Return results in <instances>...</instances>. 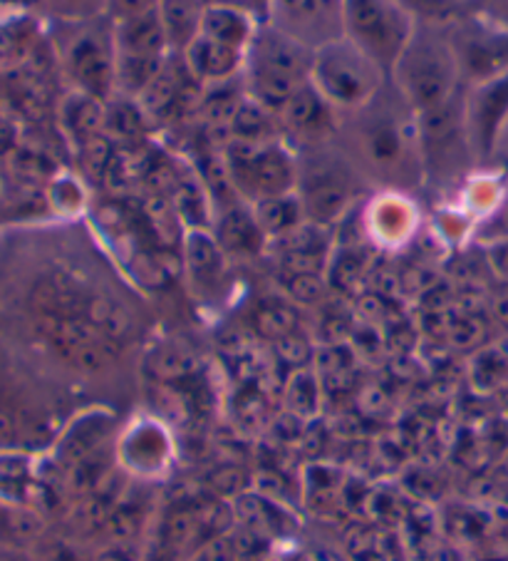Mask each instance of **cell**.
Here are the masks:
<instances>
[{
	"instance_id": "6da1fadb",
	"label": "cell",
	"mask_w": 508,
	"mask_h": 561,
	"mask_svg": "<svg viewBox=\"0 0 508 561\" xmlns=\"http://www.w3.org/2000/svg\"><path fill=\"white\" fill-rule=\"evenodd\" d=\"M392 88L414 115L449 105L464 92L447 25L417 23L412 41L390 72Z\"/></svg>"
},
{
	"instance_id": "7a4b0ae2",
	"label": "cell",
	"mask_w": 508,
	"mask_h": 561,
	"mask_svg": "<svg viewBox=\"0 0 508 561\" xmlns=\"http://www.w3.org/2000/svg\"><path fill=\"white\" fill-rule=\"evenodd\" d=\"M355 149L367 170L388 176L402 174L419 164L417 115L388 82L365 110L355 112Z\"/></svg>"
},
{
	"instance_id": "3957f363",
	"label": "cell",
	"mask_w": 508,
	"mask_h": 561,
	"mask_svg": "<svg viewBox=\"0 0 508 561\" xmlns=\"http://www.w3.org/2000/svg\"><path fill=\"white\" fill-rule=\"evenodd\" d=\"M310 68H313V50L261 21L256 37L246 50L241 78L243 90L278 117L288 100L310 82Z\"/></svg>"
},
{
	"instance_id": "277c9868",
	"label": "cell",
	"mask_w": 508,
	"mask_h": 561,
	"mask_svg": "<svg viewBox=\"0 0 508 561\" xmlns=\"http://www.w3.org/2000/svg\"><path fill=\"white\" fill-rule=\"evenodd\" d=\"M58 58L70 88L100 102L117 95L115 23L107 15L60 21Z\"/></svg>"
},
{
	"instance_id": "5b68a950",
	"label": "cell",
	"mask_w": 508,
	"mask_h": 561,
	"mask_svg": "<svg viewBox=\"0 0 508 561\" xmlns=\"http://www.w3.org/2000/svg\"><path fill=\"white\" fill-rule=\"evenodd\" d=\"M390 75L378 62L340 37L313 53L310 85L323 95L340 115H355L388 88Z\"/></svg>"
},
{
	"instance_id": "8992f818",
	"label": "cell",
	"mask_w": 508,
	"mask_h": 561,
	"mask_svg": "<svg viewBox=\"0 0 508 561\" xmlns=\"http://www.w3.org/2000/svg\"><path fill=\"white\" fill-rule=\"evenodd\" d=\"M115 53L117 95L139 100L174 55L159 8L115 23Z\"/></svg>"
},
{
	"instance_id": "52a82bcc",
	"label": "cell",
	"mask_w": 508,
	"mask_h": 561,
	"mask_svg": "<svg viewBox=\"0 0 508 561\" xmlns=\"http://www.w3.org/2000/svg\"><path fill=\"white\" fill-rule=\"evenodd\" d=\"M414 31L417 18L402 0H345V37L388 75L409 45Z\"/></svg>"
},
{
	"instance_id": "ba28073f",
	"label": "cell",
	"mask_w": 508,
	"mask_h": 561,
	"mask_svg": "<svg viewBox=\"0 0 508 561\" xmlns=\"http://www.w3.org/2000/svg\"><path fill=\"white\" fill-rule=\"evenodd\" d=\"M221 157L239 196H246L253 204L296 192L298 157L286 139H276L268 145H249L229 137Z\"/></svg>"
},
{
	"instance_id": "9c48e42d",
	"label": "cell",
	"mask_w": 508,
	"mask_h": 561,
	"mask_svg": "<svg viewBox=\"0 0 508 561\" xmlns=\"http://www.w3.org/2000/svg\"><path fill=\"white\" fill-rule=\"evenodd\" d=\"M449 45L464 88L508 75V23L486 11L461 13L447 25Z\"/></svg>"
},
{
	"instance_id": "30bf717a",
	"label": "cell",
	"mask_w": 508,
	"mask_h": 561,
	"mask_svg": "<svg viewBox=\"0 0 508 561\" xmlns=\"http://www.w3.org/2000/svg\"><path fill=\"white\" fill-rule=\"evenodd\" d=\"M323 147H310L313 157L298 162V186L296 192L303 202L308 221L331 227L340 221L355 199L353 167L343 157H333Z\"/></svg>"
},
{
	"instance_id": "8fae6325",
	"label": "cell",
	"mask_w": 508,
	"mask_h": 561,
	"mask_svg": "<svg viewBox=\"0 0 508 561\" xmlns=\"http://www.w3.org/2000/svg\"><path fill=\"white\" fill-rule=\"evenodd\" d=\"M417 135L425 172H437L439 176H454L466 170L476 172L464 127V92L444 107L417 115Z\"/></svg>"
},
{
	"instance_id": "7c38bea8",
	"label": "cell",
	"mask_w": 508,
	"mask_h": 561,
	"mask_svg": "<svg viewBox=\"0 0 508 561\" xmlns=\"http://www.w3.org/2000/svg\"><path fill=\"white\" fill-rule=\"evenodd\" d=\"M35 339H41L48 348L68 363L70 368L82 373H100L112 366L117 358V345L107 339L90 318H41L31 321Z\"/></svg>"
},
{
	"instance_id": "4fadbf2b",
	"label": "cell",
	"mask_w": 508,
	"mask_h": 561,
	"mask_svg": "<svg viewBox=\"0 0 508 561\" xmlns=\"http://www.w3.org/2000/svg\"><path fill=\"white\" fill-rule=\"evenodd\" d=\"M263 21L315 53L345 37V0H266Z\"/></svg>"
},
{
	"instance_id": "5bb4252c",
	"label": "cell",
	"mask_w": 508,
	"mask_h": 561,
	"mask_svg": "<svg viewBox=\"0 0 508 561\" xmlns=\"http://www.w3.org/2000/svg\"><path fill=\"white\" fill-rule=\"evenodd\" d=\"M464 127L476 170H494L508 127V75L464 90Z\"/></svg>"
},
{
	"instance_id": "9a60e30c",
	"label": "cell",
	"mask_w": 508,
	"mask_h": 561,
	"mask_svg": "<svg viewBox=\"0 0 508 561\" xmlns=\"http://www.w3.org/2000/svg\"><path fill=\"white\" fill-rule=\"evenodd\" d=\"M278 125L284 139H293L298 147H323L340 129V112L308 82L278 112Z\"/></svg>"
},
{
	"instance_id": "2e32d148",
	"label": "cell",
	"mask_w": 508,
	"mask_h": 561,
	"mask_svg": "<svg viewBox=\"0 0 508 561\" xmlns=\"http://www.w3.org/2000/svg\"><path fill=\"white\" fill-rule=\"evenodd\" d=\"M92 291L72 271L55 266L33 280L27 288V313L31 321L41 318H72L88 313Z\"/></svg>"
},
{
	"instance_id": "e0dca14e",
	"label": "cell",
	"mask_w": 508,
	"mask_h": 561,
	"mask_svg": "<svg viewBox=\"0 0 508 561\" xmlns=\"http://www.w3.org/2000/svg\"><path fill=\"white\" fill-rule=\"evenodd\" d=\"M178 58L184 60L192 78L204 88L223 85V82L243 78V65H246V53L209 41V37L204 35H196L194 41L178 53Z\"/></svg>"
},
{
	"instance_id": "ac0fdd59",
	"label": "cell",
	"mask_w": 508,
	"mask_h": 561,
	"mask_svg": "<svg viewBox=\"0 0 508 561\" xmlns=\"http://www.w3.org/2000/svg\"><path fill=\"white\" fill-rule=\"evenodd\" d=\"M278 259L284 274H323L331 256L327 227L305 221L303 227L276 239Z\"/></svg>"
},
{
	"instance_id": "d6986e66",
	"label": "cell",
	"mask_w": 508,
	"mask_h": 561,
	"mask_svg": "<svg viewBox=\"0 0 508 561\" xmlns=\"http://www.w3.org/2000/svg\"><path fill=\"white\" fill-rule=\"evenodd\" d=\"M258 25H261V18L256 13L246 11V8L229 5V3H206L199 35L246 53L251 41L256 37Z\"/></svg>"
},
{
	"instance_id": "ffe728a7",
	"label": "cell",
	"mask_w": 508,
	"mask_h": 561,
	"mask_svg": "<svg viewBox=\"0 0 508 561\" xmlns=\"http://www.w3.org/2000/svg\"><path fill=\"white\" fill-rule=\"evenodd\" d=\"M60 123L65 137L78 149L107 133V102L70 90V95L62 100Z\"/></svg>"
},
{
	"instance_id": "44dd1931",
	"label": "cell",
	"mask_w": 508,
	"mask_h": 561,
	"mask_svg": "<svg viewBox=\"0 0 508 561\" xmlns=\"http://www.w3.org/2000/svg\"><path fill=\"white\" fill-rule=\"evenodd\" d=\"M216 241H219L226 254L253 256L261 251L266 233L258 227L253 207L249 209L233 204V207L223 209L219 221H216Z\"/></svg>"
},
{
	"instance_id": "7402d4cb",
	"label": "cell",
	"mask_w": 508,
	"mask_h": 561,
	"mask_svg": "<svg viewBox=\"0 0 508 561\" xmlns=\"http://www.w3.org/2000/svg\"><path fill=\"white\" fill-rule=\"evenodd\" d=\"M223 254L211 231H186L184 237V264L196 286H213L223 276Z\"/></svg>"
},
{
	"instance_id": "603a6c76",
	"label": "cell",
	"mask_w": 508,
	"mask_h": 561,
	"mask_svg": "<svg viewBox=\"0 0 508 561\" xmlns=\"http://www.w3.org/2000/svg\"><path fill=\"white\" fill-rule=\"evenodd\" d=\"M229 137L249 145H268L276 142V139H284V133H280L278 117L246 95L239 102L236 112H233Z\"/></svg>"
},
{
	"instance_id": "cb8c5ba5",
	"label": "cell",
	"mask_w": 508,
	"mask_h": 561,
	"mask_svg": "<svg viewBox=\"0 0 508 561\" xmlns=\"http://www.w3.org/2000/svg\"><path fill=\"white\" fill-rule=\"evenodd\" d=\"M253 214H256L258 227L266 233V239H280L286 233L296 231L308 221L303 202H300L298 192L270 196V199H261L253 204Z\"/></svg>"
},
{
	"instance_id": "d4e9b609",
	"label": "cell",
	"mask_w": 508,
	"mask_h": 561,
	"mask_svg": "<svg viewBox=\"0 0 508 561\" xmlns=\"http://www.w3.org/2000/svg\"><path fill=\"white\" fill-rule=\"evenodd\" d=\"M112 433V420L107 415H84L65 433L60 443V460L65 467L84 460V457L105 450V443Z\"/></svg>"
},
{
	"instance_id": "484cf974",
	"label": "cell",
	"mask_w": 508,
	"mask_h": 561,
	"mask_svg": "<svg viewBox=\"0 0 508 561\" xmlns=\"http://www.w3.org/2000/svg\"><path fill=\"white\" fill-rule=\"evenodd\" d=\"M178 219L189 231H209L211 227V196L206 192L201 176L196 174H182L174 186V192L169 194Z\"/></svg>"
},
{
	"instance_id": "4316f807",
	"label": "cell",
	"mask_w": 508,
	"mask_h": 561,
	"mask_svg": "<svg viewBox=\"0 0 508 561\" xmlns=\"http://www.w3.org/2000/svg\"><path fill=\"white\" fill-rule=\"evenodd\" d=\"M414 224V211L407 199H402L397 194H384L378 202H372V214H370V227L374 237L382 241H400L409 237Z\"/></svg>"
},
{
	"instance_id": "83f0119b",
	"label": "cell",
	"mask_w": 508,
	"mask_h": 561,
	"mask_svg": "<svg viewBox=\"0 0 508 561\" xmlns=\"http://www.w3.org/2000/svg\"><path fill=\"white\" fill-rule=\"evenodd\" d=\"M469 378H472L474 390L492 396V392H506L508 390V351L506 345L488 343L482 351L474 353L472 368H469Z\"/></svg>"
},
{
	"instance_id": "f1b7e54d",
	"label": "cell",
	"mask_w": 508,
	"mask_h": 561,
	"mask_svg": "<svg viewBox=\"0 0 508 561\" xmlns=\"http://www.w3.org/2000/svg\"><path fill=\"white\" fill-rule=\"evenodd\" d=\"M231 510H233V522H236L239 527L256 531V535H261L263 539L278 535L280 531L278 522L280 517H286V512L280 510L276 502L263 500L258 494H251V492L236 494Z\"/></svg>"
},
{
	"instance_id": "f546056e",
	"label": "cell",
	"mask_w": 508,
	"mask_h": 561,
	"mask_svg": "<svg viewBox=\"0 0 508 561\" xmlns=\"http://www.w3.org/2000/svg\"><path fill=\"white\" fill-rule=\"evenodd\" d=\"M199 358L182 343H164L149 355V373L162 382H182L196 376Z\"/></svg>"
},
{
	"instance_id": "4dcf8cb0",
	"label": "cell",
	"mask_w": 508,
	"mask_h": 561,
	"mask_svg": "<svg viewBox=\"0 0 508 561\" xmlns=\"http://www.w3.org/2000/svg\"><path fill=\"white\" fill-rule=\"evenodd\" d=\"M112 474H115V470H112L109 465V455L105 450H100L95 455L84 457V460L65 467V488H68L74 497L82 500L100 490Z\"/></svg>"
},
{
	"instance_id": "1f68e13d",
	"label": "cell",
	"mask_w": 508,
	"mask_h": 561,
	"mask_svg": "<svg viewBox=\"0 0 508 561\" xmlns=\"http://www.w3.org/2000/svg\"><path fill=\"white\" fill-rule=\"evenodd\" d=\"M162 541L166 549L201 547V504H182L166 514L162 527Z\"/></svg>"
},
{
	"instance_id": "d6a6232c",
	"label": "cell",
	"mask_w": 508,
	"mask_h": 561,
	"mask_svg": "<svg viewBox=\"0 0 508 561\" xmlns=\"http://www.w3.org/2000/svg\"><path fill=\"white\" fill-rule=\"evenodd\" d=\"M142 219L147 224V231L152 233V239L159 247H176L178 237H182L178 229H182L184 224L178 219V214L169 196H162V194L149 196V199L142 204Z\"/></svg>"
},
{
	"instance_id": "836d02e7",
	"label": "cell",
	"mask_w": 508,
	"mask_h": 561,
	"mask_svg": "<svg viewBox=\"0 0 508 561\" xmlns=\"http://www.w3.org/2000/svg\"><path fill=\"white\" fill-rule=\"evenodd\" d=\"M84 318H90V321L115 343H122L131 333L129 311L119 301H115V298H109L105 294H92Z\"/></svg>"
},
{
	"instance_id": "e575fe53",
	"label": "cell",
	"mask_w": 508,
	"mask_h": 561,
	"mask_svg": "<svg viewBox=\"0 0 508 561\" xmlns=\"http://www.w3.org/2000/svg\"><path fill=\"white\" fill-rule=\"evenodd\" d=\"M145 522H147V502L137 497H127L125 494V500L112 510V514L100 531L109 541H131L137 539L139 531H142Z\"/></svg>"
},
{
	"instance_id": "d590c367",
	"label": "cell",
	"mask_w": 508,
	"mask_h": 561,
	"mask_svg": "<svg viewBox=\"0 0 508 561\" xmlns=\"http://www.w3.org/2000/svg\"><path fill=\"white\" fill-rule=\"evenodd\" d=\"M286 405L290 410V415H298V417H310L318 413L320 382L313 370L308 368L293 370V376H290L286 386Z\"/></svg>"
},
{
	"instance_id": "8d00e7d4",
	"label": "cell",
	"mask_w": 508,
	"mask_h": 561,
	"mask_svg": "<svg viewBox=\"0 0 508 561\" xmlns=\"http://www.w3.org/2000/svg\"><path fill=\"white\" fill-rule=\"evenodd\" d=\"M253 325H256V331L263 339L276 343L298 331V316L286 304H263L256 316H253Z\"/></svg>"
},
{
	"instance_id": "74e56055",
	"label": "cell",
	"mask_w": 508,
	"mask_h": 561,
	"mask_svg": "<svg viewBox=\"0 0 508 561\" xmlns=\"http://www.w3.org/2000/svg\"><path fill=\"white\" fill-rule=\"evenodd\" d=\"M365 274H367V259L362 256V251L345 249L333 259L331 280L335 288H340L345 294H353L355 288L362 284Z\"/></svg>"
},
{
	"instance_id": "f35d334b",
	"label": "cell",
	"mask_w": 508,
	"mask_h": 561,
	"mask_svg": "<svg viewBox=\"0 0 508 561\" xmlns=\"http://www.w3.org/2000/svg\"><path fill=\"white\" fill-rule=\"evenodd\" d=\"M474 241L482 249L508 241V186L496 207L474 224Z\"/></svg>"
},
{
	"instance_id": "ab89813d",
	"label": "cell",
	"mask_w": 508,
	"mask_h": 561,
	"mask_svg": "<svg viewBox=\"0 0 508 561\" xmlns=\"http://www.w3.org/2000/svg\"><path fill=\"white\" fill-rule=\"evenodd\" d=\"M447 527H449V535L454 539L476 541V539H484L486 531L492 529V519H488L482 510L457 507L449 512Z\"/></svg>"
},
{
	"instance_id": "60d3db41",
	"label": "cell",
	"mask_w": 508,
	"mask_h": 561,
	"mask_svg": "<svg viewBox=\"0 0 508 561\" xmlns=\"http://www.w3.org/2000/svg\"><path fill=\"white\" fill-rule=\"evenodd\" d=\"M41 5L58 21H84V18L105 15L107 0H41Z\"/></svg>"
},
{
	"instance_id": "b9f144b4",
	"label": "cell",
	"mask_w": 508,
	"mask_h": 561,
	"mask_svg": "<svg viewBox=\"0 0 508 561\" xmlns=\"http://www.w3.org/2000/svg\"><path fill=\"white\" fill-rule=\"evenodd\" d=\"M276 353H278V358L293 370L308 368V363L315 360L313 345H310L305 335H300L298 331L286 335V339L276 341Z\"/></svg>"
},
{
	"instance_id": "7bdbcfd3",
	"label": "cell",
	"mask_w": 508,
	"mask_h": 561,
	"mask_svg": "<svg viewBox=\"0 0 508 561\" xmlns=\"http://www.w3.org/2000/svg\"><path fill=\"white\" fill-rule=\"evenodd\" d=\"M284 284L298 304H318L325 294L323 274H286Z\"/></svg>"
},
{
	"instance_id": "ee69618b",
	"label": "cell",
	"mask_w": 508,
	"mask_h": 561,
	"mask_svg": "<svg viewBox=\"0 0 508 561\" xmlns=\"http://www.w3.org/2000/svg\"><path fill=\"white\" fill-rule=\"evenodd\" d=\"M48 199L55 209L72 211L80 207L82 190H80V184L72 180V176H58V180H53V184H50Z\"/></svg>"
},
{
	"instance_id": "f6af8a7d",
	"label": "cell",
	"mask_w": 508,
	"mask_h": 561,
	"mask_svg": "<svg viewBox=\"0 0 508 561\" xmlns=\"http://www.w3.org/2000/svg\"><path fill=\"white\" fill-rule=\"evenodd\" d=\"M192 561H243L236 545H233L231 531L221 537H213L199 547V551L192 557Z\"/></svg>"
},
{
	"instance_id": "bcb514c9",
	"label": "cell",
	"mask_w": 508,
	"mask_h": 561,
	"mask_svg": "<svg viewBox=\"0 0 508 561\" xmlns=\"http://www.w3.org/2000/svg\"><path fill=\"white\" fill-rule=\"evenodd\" d=\"M243 484H246V472L236 465H226L209 474V488L221 494H241Z\"/></svg>"
},
{
	"instance_id": "7dc6e473",
	"label": "cell",
	"mask_w": 508,
	"mask_h": 561,
	"mask_svg": "<svg viewBox=\"0 0 508 561\" xmlns=\"http://www.w3.org/2000/svg\"><path fill=\"white\" fill-rule=\"evenodd\" d=\"M159 3H162V0H107L105 15L112 23H117L131 15L154 11V8H159Z\"/></svg>"
},
{
	"instance_id": "c3c4849f",
	"label": "cell",
	"mask_w": 508,
	"mask_h": 561,
	"mask_svg": "<svg viewBox=\"0 0 508 561\" xmlns=\"http://www.w3.org/2000/svg\"><path fill=\"white\" fill-rule=\"evenodd\" d=\"M488 313H492V321L496 331L501 333V339H508V284H498L496 291L488 296Z\"/></svg>"
},
{
	"instance_id": "681fc988",
	"label": "cell",
	"mask_w": 508,
	"mask_h": 561,
	"mask_svg": "<svg viewBox=\"0 0 508 561\" xmlns=\"http://www.w3.org/2000/svg\"><path fill=\"white\" fill-rule=\"evenodd\" d=\"M142 551L135 539L131 541H109L105 549L97 551V557L92 561H139Z\"/></svg>"
},
{
	"instance_id": "f907efd6",
	"label": "cell",
	"mask_w": 508,
	"mask_h": 561,
	"mask_svg": "<svg viewBox=\"0 0 508 561\" xmlns=\"http://www.w3.org/2000/svg\"><path fill=\"white\" fill-rule=\"evenodd\" d=\"M484 254L488 261V268H492V274L498 284H508V241L486 247Z\"/></svg>"
},
{
	"instance_id": "816d5d0a",
	"label": "cell",
	"mask_w": 508,
	"mask_h": 561,
	"mask_svg": "<svg viewBox=\"0 0 508 561\" xmlns=\"http://www.w3.org/2000/svg\"><path fill=\"white\" fill-rule=\"evenodd\" d=\"M266 413V400L258 390H249L239 398V415L246 423H258V420Z\"/></svg>"
},
{
	"instance_id": "f5cc1de1",
	"label": "cell",
	"mask_w": 508,
	"mask_h": 561,
	"mask_svg": "<svg viewBox=\"0 0 508 561\" xmlns=\"http://www.w3.org/2000/svg\"><path fill=\"white\" fill-rule=\"evenodd\" d=\"M494 170H498V172L508 176V127L504 133L501 145H498V152H496V159H494Z\"/></svg>"
},
{
	"instance_id": "db71d44e",
	"label": "cell",
	"mask_w": 508,
	"mask_h": 561,
	"mask_svg": "<svg viewBox=\"0 0 508 561\" xmlns=\"http://www.w3.org/2000/svg\"><path fill=\"white\" fill-rule=\"evenodd\" d=\"M293 561H340V559L327 549H308L303 554H298Z\"/></svg>"
},
{
	"instance_id": "11a10c76",
	"label": "cell",
	"mask_w": 508,
	"mask_h": 561,
	"mask_svg": "<svg viewBox=\"0 0 508 561\" xmlns=\"http://www.w3.org/2000/svg\"><path fill=\"white\" fill-rule=\"evenodd\" d=\"M43 561H80V559L74 557L68 547H60V549H53Z\"/></svg>"
},
{
	"instance_id": "9f6ffc18",
	"label": "cell",
	"mask_w": 508,
	"mask_h": 561,
	"mask_svg": "<svg viewBox=\"0 0 508 561\" xmlns=\"http://www.w3.org/2000/svg\"><path fill=\"white\" fill-rule=\"evenodd\" d=\"M501 343L506 345V351H508V339H501Z\"/></svg>"
}]
</instances>
